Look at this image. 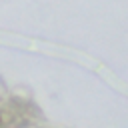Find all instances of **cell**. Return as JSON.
<instances>
[{
	"label": "cell",
	"instance_id": "6da1fadb",
	"mask_svg": "<svg viewBox=\"0 0 128 128\" xmlns=\"http://www.w3.org/2000/svg\"><path fill=\"white\" fill-rule=\"evenodd\" d=\"M6 96H8V88H6V84H4L2 78H0V102L6 100Z\"/></svg>",
	"mask_w": 128,
	"mask_h": 128
},
{
	"label": "cell",
	"instance_id": "7a4b0ae2",
	"mask_svg": "<svg viewBox=\"0 0 128 128\" xmlns=\"http://www.w3.org/2000/svg\"><path fill=\"white\" fill-rule=\"evenodd\" d=\"M0 128H2V118H0Z\"/></svg>",
	"mask_w": 128,
	"mask_h": 128
}]
</instances>
